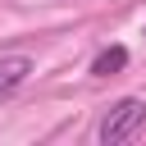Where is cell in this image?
I'll return each instance as SVG.
<instances>
[{
  "instance_id": "obj_1",
  "label": "cell",
  "mask_w": 146,
  "mask_h": 146,
  "mask_svg": "<svg viewBox=\"0 0 146 146\" xmlns=\"http://www.w3.org/2000/svg\"><path fill=\"white\" fill-rule=\"evenodd\" d=\"M141 123H146V100H141V96H123V100L110 105V114L100 119V141H105V146H123V141H132V137L141 132Z\"/></svg>"
},
{
  "instance_id": "obj_2",
  "label": "cell",
  "mask_w": 146,
  "mask_h": 146,
  "mask_svg": "<svg viewBox=\"0 0 146 146\" xmlns=\"http://www.w3.org/2000/svg\"><path fill=\"white\" fill-rule=\"evenodd\" d=\"M27 73H32V59H27V55H5V59H0V100L14 96V91L27 82Z\"/></svg>"
},
{
  "instance_id": "obj_3",
  "label": "cell",
  "mask_w": 146,
  "mask_h": 146,
  "mask_svg": "<svg viewBox=\"0 0 146 146\" xmlns=\"http://www.w3.org/2000/svg\"><path fill=\"white\" fill-rule=\"evenodd\" d=\"M123 64H128V50H123V46H110V50H100V55H96V64H91V78H114Z\"/></svg>"
}]
</instances>
